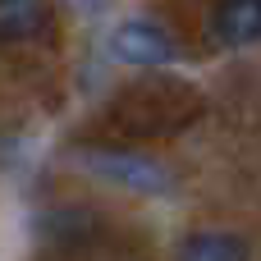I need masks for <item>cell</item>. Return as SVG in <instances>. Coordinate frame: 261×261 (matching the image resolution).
<instances>
[{
	"mask_svg": "<svg viewBox=\"0 0 261 261\" xmlns=\"http://www.w3.org/2000/svg\"><path fill=\"white\" fill-rule=\"evenodd\" d=\"M83 161H87V170H96L106 184H119V188L147 193V197L170 193V170L156 165L151 156H138V151H124V147H106V151H87Z\"/></svg>",
	"mask_w": 261,
	"mask_h": 261,
	"instance_id": "obj_1",
	"label": "cell"
},
{
	"mask_svg": "<svg viewBox=\"0 0 261 261\" xmlns=\"http://www.w3.org/2000/svg\"><path fill=\"white\" fill-rule=\"evenodd\" d=\"M110 55L124 60V64L151 69V64L174 60V41H170V32L156 28V23H119V28L110 32Z\"/></svg>",
	"mask_w": 261,
	"mask_h": 261,
	"instance_id": "obj_2",
	"label": "cell"
},
{
	"mask_svg": "<svg viewBox=\"0 0 261 261\" xmlns=\"http://www.w3.org/2000/svg\"><path fill=\"white\" fill-rule=\"evenodd\" d=\"M211 32L225 46H252V41H261V0H225V5H216Z\"/></svg>",
	"mask_w": 261,
	"mask_h": 261,
	"instance_id": "obj_3",
	"label": "cell"
},
{
	"mask_svg": "<svg viewBox=\"0 0 261 261\" xmlns=\"http://www.w3.org/2000/svg\"><path fill=\"white\" fill-rule=\"evenodd\" d=\"M46 28V9L32 0H0V41H28Z\"/></svg>",
	"mask_w": 261,
	"mask_h": 261,
	"instance_id": "obj_4",
	"label": "cell"
},
{
	"mask_svg": "<svg viewBox=\"0 0 261 261\" xmlns=\"http://www.w3.org/2000/svg\"><path fill=\"white\" fill-rule=\"evenodd\" d=\"M184 261H248V243L234 234H193L184 243Z\"/></svg>",
	"mask_w": 261,
	"mask_h": 261,
	"instance_id": "obj_5",
	"label": "cell"
},
{
	"mask_svg": "<svg viewBox=\"0 0 261 261\" xmlns=\"http://www.w3.org/2000/svg\"><path fill=\"white\" fill-rule=\"evenodd\" d=\"M87 229H92L87 211H50L46 220V234H87Z\"/></svg>",
	"mask_w": 261,
	"mask_h": 261,
	"instance_id": "obj_6",
	"label": "cell"
}]
</instances>
